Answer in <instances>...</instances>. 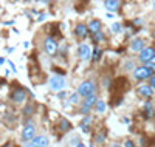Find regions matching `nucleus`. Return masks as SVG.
<instances>
[{
  "mask_svg": "<svg viewBox=\"0 0 155 147\" xmlns=\"http://www.w3.org/2000/svg\"><path fill=\"white\" fill-rule=\"evenodd\" d=\"M153 74H155V65L150 64V62L146 64V65L137 67V68L134 70V77L137 79V81H140V82L146 81V79H150Z\"/></svg>",
  "mask_w": 155,
  "mask_h": 147,
  "instance_id": "obj_1",
  "label": "nucleus"
},
{
  "mask_svg": "<svg viewBox=\"0 0 155 147\" xmlns=\"http://www.w3.org/2000/svg\"><path fill=\"white\" fill-rule=\"evenodd\" d=\"M78 93L82 99L92 96V95H96V82L95 81H82L79 85H78Z\"/></svg>",
  "mask_w": 155,
  "mask_h": 147,
  "instance_id": "obj_2",
  "label": "nucleus"
},
{
  "mask_svg": "<svg viewBox=\"0 0 155 147\" xmlns=\"http://www.w3.org/2000/svg\"><path fill=\"white\" fill-rule=\"evenodd\" d=\"M48 85H50V90L51 91H64V88L67 87V81L64 76H59V74H53L50 79H48Z\"/></svg>",
  "mask_w": 155,
  "mask_h": 147,
  "instance_id": "obj_3",
  "label": "nucleus"
},
{
  "mask_svg": "<svg viewBox=\"0 0 155 147\" xmlns=\"http://www.w3.org/2000/svg\"><path fill=\"white\" fill-rule=\"evenodd\" d=\"M9 99L14 104H23L27 99V90L23 87H14L9 91Z\"/></svg>",
  "mask_w": 155,
  "mask_h": 147,
  "instance_id": "obj_4",
  "label": "nucleus"
},
{
  "mask_svg": "<svg viewBox=\"0 0 155 147\" xmlns=\"http://www.w3.org/2000/svg\"><path fill=\"white\" fill-rule=\"evenodd\" d=\"M34 138H36V126L31 122V119H27L23 129H22V139L23 141H33Z\"/></svg>",
  "mask_w": 155,
  "mask_h": 147,
  "instance_id": "obj_5",
  "label": "nucleus"
},
{
  "mask_svg": "<svg viewBox=\"0 0 155 147\" xmlns=\"http://www.w3.org/2000/svg\"><path fill=\"white\" fill-rule=\"evenodd\" d=\"M44 51L47 53L48 56H56L59 53L58 41H54L53 37H45V41H44Z\"/></svg>",
  "mask_w": 155,
  "mask_h": 147,
  "instance_id": "obj_6",
  "label": "nucleus"
},
{
  "mask_svg": "<svg viewBox=\"0 0 155 147\" xmlns=\"http://www.w3.org/2000/svg\"><path fill=\"white\" fill-rule=\"evenodd\" d=\"M92 48H90V45L87 44H79L78 45V56H79V59L82 62H88L92 60Z\"/></svg>",
  "mask_w": 155,
  "mask_h": 147,
  "instance_id": "obj_7",
  "label": "nucleus"
},
{
  "mask_svg": "<svg viewBox=\"0 0 155 147\" xmlns=\"http://www.w3.org/2000/svg\"><path fill=\"white\" fill-rule=\"evenodd\" d=\"M73 34L78 37V39H87L88 34H90V30H88V26L87 23H76L74 25V28H73Z\"/></svg>",
  "mask_w": 155,
  "mask_h": 147,
  "instance_id": "obj_8",
  "label": "nucleus"
},
{
  "mask_svg": "<svg viewBox=\"0 0 155 147\" xmlns=\"http://www.w3.org/2000/svg\"><path fill=\"white\" fill-rule=\"evenodd\" d=\"M153 56H155V48L153 47H146L143 51L140 53L138 59H140V62L143 64V65H146V64H149L153 59Z\"/></svg>",
  "mask_w": 155,
  "mask_h": 147,
  "instance_id": "obj_9",
  "label": "nucleus"
},
{
  "mask_svg": "<svg viewBox=\"0 0 155 147\" xmlns=\"http://www.w3.org/2000/svg\"><path fill=\"white\" fill-rule=\"evenodd\" d=\"M129 48H130V51L138 53V54H140V53L146 48V41L143 37H135V39L130 41V44H129Z\"/></svg>",
  "mask_w": 155,
  "mask_h": 147,
  "instance_id": "obj_10",
  "label": "nucleus"
},
{
  "mask_svg": "<svg viewBox=\"0 0 155 147\" xmlns=\"http://www.w3.org/2000/svg\"><path fill=\"white\" fill-rule=\"evenodd\" d=\"M137 95L141 96V98L150 99V98L153 96V88H152L149 84H141V85H138V88H137Z\"/></svg>",
  "mask_w": 155,
  "mask_h": 147,
  "instance_id": "obj_11",
  "label": "nucleus"
},
{
  "mask_svg": "<svg viewBox=\"0 0 155 147\" xmlns=\"http://www.w3.org/2000/svg\"><path fill=\"white\" fill-rule=\"evenodd\" d=\"M104 8L109 12H118V9L121 8V2L120 0H104Z\"/></svg>",
  "mask_w": 155,
  "mask_h": 147,
  "instance_id": "obj_12",
  "label": "nucleus"
},
{
  "mask_svg": "<svg viewBox=\"0 0 155 147\" xmlns=\"http://www.w3.org/2000/svg\"><path fill=\"white\" fill-rule=\"evenodd\" d=\"M87 26H88V30H90V33H99L101 30H102V22L101 20H98V19H92L88 23H87Z\"/></svg>",
  "mask_w": 155,
  "mask_h": 147,
  "instance_id": "obj_13",
  "label": "nucleus"
},
{
  "mask_svg": "<svg viewBox=\"0 0 155 147\" xmlns=\"http://www.w3.org/2000/svg\"><path fill=\"white\" fill-rule=\"evenodd\" d=\"M90 126H92V116H84L81 119V122H79V127L84 133H90Z\"/></svg>",
  "mask_w": 155,
  "mask_h": 147,
  "instance_id": "obj_14",
  "label": "nucleus"
},
{
  "mask_svg": "<svg viewBox=\"0 0 155 147\" xmlns=\"http://www.w3.org/2000/svg\"><path fill=\"white\" fill-rule=\"evenodd\" d=\"M31 144L34 147H48V138L45 135H39L31 141Z\"/></svg>",
  "mask_w": 155,
  "mask_h": 147,
  "instance_id": "obj_15",
  "label": "nucleus"
},
{
  "mask_svg": "<svg viewBox=\"0 0 155 147\" xmlns=\"http://www.w3.org/2000/svg\"><path fill=\"white\" fill-rule=\"evenodd\" d=\"M102 54H104V50H102L101 47H93V51H92V60L93 62H99L102 59Z\"/></svg>",
  "mask_w": 155,
  "mask_h": 147,
  "instance_id": "obj_16",
  "label": "nucleus"
},
{
  "mask_svg": "<svg viewBox=\"0 0 155 147\" xmlns=\"http://www.w3.org/2000/svg\"><path fill=\"white\" fill-rule=\"evenodd\" d=\"M104 41H106V34L102 33V31L93 33V34H92V42H93L95 45H99V44H102Z\"/></svg>",
  "mask_w": 155,
  "mask_h": 147,
  "instance_id": "obj_17",
  "label": "nucleus"
},
{
  "mask_svg": "<svg viewBox=\"0 0 155 147\" xmlns=\"http://www.w3.org/2000/svg\"><path fill=\"white\" fill-rule=\"evenodd\" d=\"M99 99L96 98V95H92V96H88V98H85L84 101H82V104H85V105H88L90 109H95V105H96V102H98Z\"/></svg>",
  "mask_w": 155,
  "mask_h": 147,
  "instance_id": "obj_18",
  "label": "nucleus"
},
{
  "mask_svg": "<svg viewBox=\"0 0 155 147\" xmlns=\"http://www.w3.org/2000/svg\"><path fill=\"white\" fill-rule=\"evenodd\" d=\"M106 110H107V104H106V101L99 99V101L96 102V105H95V112H96V113H106Z\"/></svg>",
  "mask_w": 155,
  "mask_h": 147,
  "instance_id": "obj_19",
  "label": "nucleus"
},
{
  "mask_svg": "<svg viewBox=\"0 0 155 147\" xmlns=\"http://www.w3.org/2000/svg\"><path fill=\"white\" fill-rule=\"evenodd\" d=\"M70 127H71V124H70V121H68V119L62 118L61 121H59V129H61V132H62V133L68 132V130H70Z\"/></svg>",
  "mask_w": 155,
  "mask_h": 147,
  "instance_id": "obj_20",
  "label": "nucleus"
},
{
  "mask_svg": "<svg viewBox=\"0 0 155 147\" xmlns=\"http://www.w3.org/2000/svg\"><path fill=\"white\" fill-rule=\"evenodd\" d=\"M68 102L71 105H78V104H81V96H79V93L78 91H73L71 95L68 96Z\"/></svg>",
  "mask_w": 155,
  "mask_h": 147,
  "instance_id": "obj_21",
  "label": "nucleus"
},
{
  "mask_svg": "<svg viewBox=\"0 0 155 147\" xmlns=\"http://www.w3.org/2000/svg\"><path fill=\"white\" fill-rule=\"evenodd\" d=\"M143 110H144L146 118H150V116H152L153 109H152V102H150V101H146V102H144V105H143Z\"/></svg>",
  "mask_w": 155,
  "mask_h": 147,
  "instance_id": "obj_22",
  "label": "nucleus"
},
{
  "mask_svg": "<svg viewBox=\"0 0 155 147\" xmlns=\"http://www.w3.org/2000/svg\"><path fill=\"white\" fill-rule=\"evenodd\" d=\"M123 68L126 70V71H134L135 68H137V65H135V62L132 60V59H127L126 62H124V67Z\"/></svg>",
  "mask_w": 155,
  "mask_h": 147,
  "instance_id": "obj_23",
  "label": "nucleus"
},
{
  "mask_svg": "<svg viewBox=\"0 0 155 147\" xmlns=\"http://www.w3.org/2000/svg\"><path fill=\"white\" fill-rule=\"evenodd\" d=\"M110 28H112V33L113 34H121L123 33V25L120 22H113Z\"/></svg>",
  "mask_w": 155,
  "mask_h": 147,
  "instance_id": "obj_24",
  "label": "nucleus"
},
{
  "mask_svg": "<svg viewBox=\"0 0 155 147\" xmlns=\"http://www.w3.org/2000/svg\"><path fill=\"white\" fill-rule=\"evenodd\" d=\"M92 110H93V109H90L88 105H85V104H82V102L79 104V113H81V115H84V116H88Z\"/></svg>",
  "mask_w": 155,
  "mask_h": 147,
  "instance_id": "obj_25",
  "label": "nucleus"
},
{
  "mask_svg": "<svg viewBox=\"0 0 155 147\" xmlns=\"http://www.w3.org/2000/svg\"><path fill=\"white\" fill-rule=\"evenodd\" d=\"M22 113H23L25 116H30V115H33V113H34V105H33V104L25 105V109L22 110Z\"/></svg>",
  "mask_w": 155,
  "mask_h": 147,
  "instance_id": "obj_26",
  "label": "nucleus"
},
{
  "mask_svg": "<svg viewBox=\"0 0 155 147\" xmlns=\"http://www.w3.org/2000/svg\"><path fill=\"white\" fill-rule=\"evenodd\" d=\"M106 139V133L104 132H101V133H98V135L95 136V141L96 142H102V141H104Z\"/></svg>",
  "mask_w": 155,
  "mask_h": 147,
  "instance_id": "obj_27",
  "label": "nucleus"
},
{
  "mask_svg": "<svg viewBox=\"0 0 155 147\" xmlns=\"http://www.w3.org/2000/svg\"><path fill=\"white\" fill-rule=\"evenodd\" d=\"M67 96H68V95H67L65 91H59V93H56V98H58L59 101H65Z\"/></svg>",
  "mask_w": 155,
  "mask_h": 147,
  "instance_id": "obj_28",
  "label": "nucleus"
},
{
  "mask_svg": "<svg viewBox=\"0 0 155 147\" xmlns=\"http://www.w3.org/2000/svg\"><path fill=\"white\" fill-rule=\"evenodd\" d=\"M45 20H47V12H41V14L37 16V22L42 23V22H45Z\"/></svg>",
  "mask_w": 155,
  "mask_h": 147,
  "instance_id": "obj_29",
  "label": "nucleus"
},
{
  "mask_svg": "<svg viewBox=\"0 0 155 147\" xmlns=\"http://www.w3.org/2000/svg\"><path fill=\"white\" fill-rule=\"evenodd\" d=\"M130 25H134V26H141V25H143V19H134V20L130 22Z\"/></svg>",
  "mask_w": 155,
  "mask_h": 147,
  "instance_id": "obj_30",
  "label": "nucleus"
},
{
  "mask_svg": "<svg viewBox=\"0 0 155 147\" xmlns=\"http://www.w3.org/2000/svg\"><path fill=\"white\" fill-rule=\"evenodd\" d=\"M6 62H8V65L11 67V71H12V73H17V68H16V65H14V62H11L9 59H6Z\"/></svg>",
  "mask_w": 155,
  "mask_h": 147,
  "instance_id": "obj_31",
  "label": "nucleus"
},
{
  "mask_svg": "<svg viewBox=\"0 0 155 147\" xmlns=\"http://www.w3.org/2000/svg\"><path fill=\"white\" fill-rule=\"evenodd\" d=\"M124 147H135V142H134L132 139H127V141L124 142Z\"/></svg>",
  "mask_w": 155,
  "mask_h": 147,
  "instance_id": "obj_32",
  "label": "nucleus"
},
{
  "mask_svg": "<svg viewBox=\"0 0 155 147\" xmlns=\"http://www.w3.org/2000/svg\"><path fill=\"white\" fill-rule=\"evenodd\" d=\"M149 85H150V87H152V88L155 90V74H153V76H152V77L149 79Z\"/></svg>",
  "mask_w": 155,
  "mask_h": 147,
  "instance_id": "obj_33",
  "label": "nucleus"
},
{
  "mask_svg": "<svg viewBox=\"0 0 155 147\" xmlns=\"http://www.w3.org/2000/svg\"><path fill=\"white\" fill-rule=\"evenodd\" d=\"M39 2H41L44 6H47V5H50L51 2H53V0H39Z\"/></svg>",
  "mask_w": 155,
  "mask_h": 147,
  "instance_id": "obj_34",
  "label": "nucleus"
},
{
  "mask_svg": "<svg viewBox=\"0 0 155 147\" xmlns=\"http://www.w3.org/2000/svg\"><path fill=\"white\" fill-rule=\"evenodd\" d=\"M109 147H123L121 144H118V142H113V144H110Z\"/></svg>",
  "mask_w": 155,
  "mask_h": 147,
  "instance_id": "obj_35",
  "label": "nucleus"
},
{
  "mask_svg": "<svg viewBox=\"0 0 155 147\" xmlns=\"http://www.w3.org/2000/svg\"><path fill=\"white\" fill-rule=\"evenodd\" d=\"M6 84V81H5V79H2V77H0V87H3Z\"/></svg>",
  "mask_w": 155,
  "mask_h": 147,
  "instance_id": "obj_36",
  "label": "nucleus"
},
{
  "mask_svg": "<svg viewBox=\"0 0 155 147\" xmlns=\"http://www.w3.org/2000/svg\"><path fill=\"white\" fill-rule=\"evenodd\" d=\"M14 50H16L14 47H11V48H8V50H6V53H14Z\"/></svg>",
  "mask_w": 155,
  "mask_h": 147,
  "instance_id": "obj_37",
  "label": "nucleus"
},
{
  "mask_svg": "<svg viewBox=\"0 0 155 147\" xmlns=\"http://www.w3.org/2000/svg\"><path fill=\"white\" fill-rule=\"evenodd\" d=\"M5 25H8V26H11V25H14V20H9V22H5Z\"/></svg>",
  "mask_w": 155,
  "mask_h": 147,
  "instance_id": "obj_38",
  "label": "nucleus"
},
{
  "mask_svg": "<svg viewBox=\"0 0 155 147\" xmlns=\"http://www.w3.org/2000/svg\"><path fill=\"white\" fill-rule=\"evenodd\" d=\"M123 122H124V124H129L130 121H129V118H123Z\"/></svg>",
  "mask_w": 155,
  "mask_h": 147,
  "instance_id": "obj_39",
  "label": "nucleus"
},
{
  "mask_svg": "<svg viewBox=\"0 0 155 147\" xmlns=\"http://www.w3.org/2000/svg\"><path fill=\"white\" fill-rule=\"evenodd\" d=\"M5 62H6V59H5V57H0V65H3Z\"/></svg>",
  "mask_w": 155,
  "mask_h": 147,
  "instance_id": "obj_40",
  "label": "nucleus"
},
{
  "mask_svg": "<svg viewBox=\"0 0 155 147\" xmlns=\"http://www.w3.org/2000/svg\"><path fill=\"white\" fill-rule=\"evenodd\" d=\"M23 47L25 48H30V42H23Z\"/></svg>",
  "mask_w": 155,
  "mask_h": 147,
  "instance_id": "obj_41",
  "label": "nucleus"
},
{
  "mask_svg": "<svg viewBox=\"0 0 155 147\" xmlns=\"http://www.w3.org/2000/svg\"><path fill=\"white\" fill-rule=\"evenodd\" d=\"M76 147H85V145H84L82 142H78V144H76Z\"/></svg>",
  "mask_w": 155,
  "mask_h": 147,
  "instance_id": "obj_42",
  "label": "nucleus"
},
{
  "mask_svg": "<svg viewBox=\"0 0 155 147\" xmlns=\"http://www.w3.org/2000/svg\"><path fill=\"white\" fill-rule=\"evenodd\" d=\"M25 147H34V145H33V144L30 142V144H27V145H25Z\"/></svg>",
  "mask_w": 155,
  "mask_h": 147,
  "instance_id": "obj_43",
  "label": "nucleus"
},
{
  "mask_svg": "<svg viewBox=\"0 0 155 147\" xmlns=\"http://www.w3.org/2000/svg\"><path fill=\"white\" fill-rule=\"evenodd\" d=\"M150 64H153V65H155V56H153V59L150 60Z\"/></svg>",
  "mask_w": 155,
  "mask_h": 147,
  "instance_id": "obj_44",
  "label": "nucleus"
},
{
  "mask_svg": "<svg viewBox=\"0 0 155 147\" xmlns=\"http://www.w3.org/2000/svg\"><path fill=\"white\" fill-rule=\"evenodd\" d=\"M25 2H34V0H25Z\"/></svg>",
  "mask_w": 155,
  "mask_h": 147,
  "instance_id": "obj_45",
  "label": "nucleus"
},
{
  "mask_svg": "<svg viewBox=\"0 0 155 147\" xmlns=\"http://www.w3.org/2000/svg\"><path fill=\"white\" fill-rule=\"evenodd\" d=\"M153 11H155V2H153Z\"/></svg>",
  "mask_w": 155,
  "mask_h": 147,
  "instance_id": "obj_46",
  "label": "nucleus"
},
{
  "mask_svg": "<svg viewBox=\"0 0 155 147\" xmlns=\"http://www.w3.org/2000/svg\"><path fill=\"white\" fill-rule=\"evenodd\" d=\"M153 37H155V28H153Z\"/></svg>",
  "mask_w": 155,
  "mask_h": 147,
  "instance_id": "obj_47",
  "label": "nucleus"
},
{
  "mask_svg": "<svg viewBox=\"0 0 155 147\" xmlns=\"http://www.w3.org/2000/svg\"><path fill=\"white\" fill-rule=\"evenodd\" d=\"M92 147H95V145H92Z\"/></svg>",
  "mask_w": 155,
  "mask_h": 147,
  "instance_id": "obj_48",
  "label": "nucleus"
}]
</instances>
